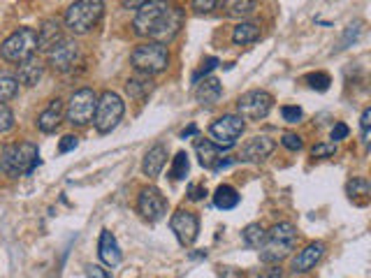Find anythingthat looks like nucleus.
Returning a JSON list of instances; mask_svg holds the SVG:
<instances>
[{"mask_svg": "<svg viewBox=\"0 0 371 278\" xmlns=\"http://www.w3.org/2000/svg\"><path fill=\"white\" fill-rule=\"evenodd\" d=\"M281 144H283L288 151H299L302 146H304L302 137H299V135H292V132H286V135L281 137Z\"/></svg>", "mask_w": 371, "mask_h": 278, "instance_id": "nucleus-35", "label": "nucleus"}, {"mask_svg": "<svg viewBox=\"0 0 371 278\" xmlns=\"http://www.w3.org/2000/svg\"><path fill=\"white\" fill-rule=\"evenodd\" d=\"M265 227L260 225V222H251V225H246L244 227V232H242V239L244 243L249 248H260L263 246V241H265Z\"/></svg>", "mask_w": 371, "mask_h": 278, "instance_id": "nucleus-27", "label": "nucleus"}, {"mask_svg": "<svg viewBox=\"0 0 371 278\" xmlns=\"http://www.w3.org/2000/svg\"><path fill=\"white\" fill-rule=\"evenodd\" d=\"M63 40L60 35V21L58 19H47L42 26L38 28V49L40 51H49L51 47H56Z\"/></svg>", "mask_w": 371, "mask_h": 278, "instance_id": "nucleus-19", "label": "nucleus"}, {"mask_svg": "<svg viewBox=\"0 0 371 278\" xmlns=\"http://www.w3.org/2000/svg\"><path fill=\"white\" fill-rule=\"evenodd\" d=\"M42 74H44V65H42V60L35 58V56H28L26 60L19 63L17 79H19V83H24V86H35V83L42 79Z\"/></svg>", "mask_w": 371, "mask_h": 278, "instance_id": "nucleus-20", "label": "nucleus"}, {"mask_svg": "<svg viewBox=\"0 0 371 278\" xmlns=\"http://www.w3.org/2000/svg\"><path fill=\"white\" fill-rule=\"evenodd\" d=\"M360 26L362 24H355V26H348V31H346V38H343V44H348V42L350 40H357V38H360Z\"/></svg>", "mask_w": 371, "mask_h": 278, "instance_id": "nucleus-44", "label": "nucleus"}, {"mask_svg": "<svg viewBox=\"0 0 371 278\" xmlns=\"http://www.w3.org/2000/svg\"><path fill=\"white\" fill-rule=\"evenodd\" d=\"M274 97L267 90H249L237 100V116H242L244 121H263V118L272 111Z\"/></svg>", "mask_w": 371, "mask_h": 278, "instance_id": "nucleus-10", "label": "nucleus"}, {"mask_svg": "<svg viewBox=\"0 0 371 278\" xmlns=\"http://www.w3.org/2000/svg\"><path fill=\"white\" fill-rule=\"evenodd\" d=\"M281 116H283L286 123H299L302 116H304V111H302L299 107H283L281 109Z\"/></svg>", "mask_w": 371, "mask_h": 278, "instance_id": "nucleus-36", "label": "nucleus"}, {"mask_svg": "<svg viewBox=\"0 0 371 278\" xmlns=\"http://www.w3.org/2000/svg\"><path fill=\"white\" fill-rule=\"evenodd\" d=\"M322 255H325V243H322V241L308 243V246L304 250H299V255L295 257L292 271H295V274H306V271L315 269V264L322 260Z\"/></svg>", "mask_w": 371, "mask_h": 278, "instance_id": "nucleus-15", "label": "nucleus"}, {"mask_svg": "<svg viewBox=\"0 0 371 278\" xmlns=\"http://www.w3.org/2000/svg\"><path fill=\"white\" fill-rule=\"evenodd\" d=\"M79 60V44L74 40H60L56 47L49 49V65L58 72H67Z\"/></svg>", "mask_w": 371, "mask_h": 278, "instance_id": "nucleus-13", "label": "nucleus"}, {"mask_svg": "<svg viewBox=\"0 0 371 278\" xmlns=\"http://www.w3.org/2000/svg\"><path fill=\"white\" fill-rule=\"evenodd\" d=\"M183 26V12L172 7L167 0H149L137 10L133 28L140 38H151L154 42L167 44L179 35Z\"/></svg>", "mask_w": 371, "mask_h": 278, "instance_id": "nucleus-1", "label": "nucleus"}, {"mask_svg": "<svg viewBox=\"0 0 371 278\" xmlns=\"http://www.w3.org/2000/svg\"><path fill=\"white\" fill-rule=\"evenodd\" d=\"M221 97H223V83L218 81L216 76H204V81H197L195 100L200 102L202 107H214Z\"/></svg>", "mask_w": 371, "mask_h": 278, "instance_id": "nucleus-17", "label": "nucleus"}, {"mask_svg": "<svg viewBox=\"0 0 371 278\" xmlns=\"http://www.w3.org/2000/svg\"><path fill=\"white\" fill-rule=\"evenodd\" d=\"M369 125H371V109L367 107L362 111V118H360V128H362V142L369 144Z\"/></svg>", "mask_w": 371, "mask_h": 278, "instance_id": "nucleus-39", "label": "nucleus"}, {"mask_svg": "<svg viewBox=\"0 0 371 278\" xmlns=\"http://www.w3.org/2000/svg\"><path fill=\"white\" fill-rule=\"evenodd\" d=\"M274 149H277V142H274L272 137L256 135L242 146V151H239V160H244V163H263L265 158L272 156Z\"/></svg>", "mask_w": 371, "mask_h": 278, "instance_id": "nucleus-14", "label": "nucleus"}, {"mask_svg": "<svg viewBox=\"0 0 371 278\" xmlns=\"http://www.w3.org/2000/svg\"><path fill=\"white\" fill-rule=\"evenodd\" d=\"M102 14H105L102 0H74L65 12V26L74 35H86L98 26Z\"/></svg>", "mask_w": 371, "mask_h": 278, "instance_id": "nucleus-4", "label": "nucleus"}, {"mask_svg": "<svg viewBox=\"0 0 371 278\" xmlns=\"http://www.w3.org/2000/svg\"><path fill=\"white\" fill-rule=\"evenodd\" d=\"M239 199H242L239 197V193L228 183L218 186L216 193H214V204H216V208H221V211H230V208H235L239 204Z\"/></svg>", "mask_w": 371, "mask_h": 278, "instance_id": "nucleus-25", "label": "nucleus"}, {"mask_svg": "<svg viewBox=\"0 0 371 278\" xmlns=\"http://www.w3.org/2000/svg\"><path fill=\"white\" fill-rule=\"evenodd\" d=\"M204 195H207V188L200 186V183H193L188 188V199H193V202H200Z\"/></svg>", "mask_w": 371, "mask_h": 278, "instance_id": "nucleus-41", "label": "nucleus"}, {"mask_svg": "<svg viewBox=\"0 0 371 278\" xmlns=\"http://www.w3.org/2000/svg\"><path fill=\"white\" fill-rule=\"evenodd\" d=\"M123 114H126V102L121 100V95L114 93V90H105V93L98 97V104H95V114H93L95 130H98L100 135L112 132L116 125L121 123Z\"/></svg>", "mask_w": 371, "mask_h": 278, "instance_id": "nucleus-5", "label": "nucleus"}, {"mask_svg": "<svg viewBox=\"0 0 371 278\" xmlns=\"http://www.w3.org/2000/svg\"><path fill=\"white\" fill-rule=\"evenodd\" d=\"M151 90H154V81H151L149 74H142V72L137 76H130L126 83V93L130 95V100H137V102H142Z\"/></svg>", "mask_w": 371, "mask_h": 278, "instance_id": "nucleus-23", "label": "nucleus"}, {"mask_svg": "<svg viewBox=\"0 0 371 278\" xmlns=\"http://www.w3.org/2000/svg\"><path fill=\"white\" fill-rule=\"evenodd\" d=\"M260 278H283V269L279 267V264H272L270 269H265Z\"/></svg>", "mask_w": 371, "mask_h": 278, "instance_id": "nucleus-43", "label": "nucleus"}, {"mask_svg": "<svg viewBox=\"0 0 371 278\" xmlns=\"http://www.w3.org/2000/svg\"><path fill=\"white\" fill-rule=\"evenodd\" d=\"M137 211L142 213L144 220L158 222L160 218H165V213H167V199H165V195L154 186L142 188L140 197H137Z\"/></svg>", "mask_w": 371, "mask_h": 278, "instance_id": "nucleus-11", "label": "nucleus"}, {"mask_svg": "<svg viewBox=\"0 0 371 278\" xmlns=\"http://www.w3.org/2000/svg\"><path fill=\"white\" fill-rule=\"evenodd\" d=\"M346 193L350 195V197H360V195H369V181L364 179V177H357V179H353V181H348Z\"/></svg>", "mask_w": 371, "mask_h": 278, "instance_id": "nucleus-30", "label": "nucleus"}, {"mask_svg": "<svg viewBox=\"0 0 371 278\" xmlns=\"http://www.w3.org/2000/svg\"><path fill=\"white\" fill-rule=\"evenodd\" d=\"M98 255H100V260L107 264V267H119L121 260H123L119 241H116V236L109 232V229H102V232H100Z\"/></svg>", "mask_w": 371, "mask_h": 278, "instance_id": "nucleus-16", "label": "nucleus"}, {"mask_svg": "<svg viewBox=\"0 0 371 278\" xmlns=\"http://www.w3.org/2000/svg\"><path fill=\"white\" fill-rule=\"evenodd\" d=\"M130 60H133L137 72L151 76V74H158V72H163V70H167L170 51L160 42H147V44H140L135 49Z\"/></svg>", "mask_w": 371, "mask_h": 278, "instance_id": "nucleus-6", "label": "nucleus"}, {"mask_svg": "<svg viewBox=\"0 0 371 278\" xmlns=\"http://www.w3.org/2000/svg\"><path fill=\"white\" fill-rule=\"evenodd\" d=\"M86 276L88 278H112V276L107 274V269L98 267V264H88V267H86Z\"/></svg>", "mask_w": 371, "mask_h": 278, "instance_id": "nucleus-42", "label": "nucleus"}, {"mask_svg": "<svg viewBox=\"0 0 371 278\" xmlns=\"http://www.w3.org/2000/svg\"><path fill=\"white\" fill-rule=\"evenodd\" d=\"M17 93H19L17 74L8 72V70H0V102L12 100V97H17Z\"/></svg>", "mask_w": 371, "mask_h": 278, "instance_id": "nucleus-26", "label": "nucleus"}, {"mask_svg": "<svg viewBox=\"0 0 371 278\" xmlns=\"http://www.w3.org/2000/svg\"><path fill=\"white\" fill-rule=\"evenodd\" d=\"M165 163H167V146H165V144H154L147 151L144 160H142V172L147 174L149 179H156L158 174L163 172Z\"/></svg>", "mask_w": 371, "mask_h": 278, "instance_id": "nucleus-18", "label": "nucleus"}, {"mask_svg": "<svg viewBox=\"0 0 371 278\" xmlns=\"http://www.w3.org/2000/svg\"><path fill=\"white\" fill-rule=\"evenodd\" d=\"M246 128L244 118L237 116V114H225L221 118H216L214 123L209 125V135H211V142L221 146L223 151H228L235 146V142L239 137H242V132Z\"/></svg>", "mask_w": 371, "mask_h": 278, "instance_id": "nucleus-8", "label": "nucleus"}, {"mask_svg": "<svg viewBox=\"0 0 371 278\" xmlns=\"http://www.w3.org/2000/svg\"><path fill=\"white\" fill-rule=\"evenodd\" d=\"M197 132V125H188L186 130H181V139H188V137H193Z\"/></svg>", "mask_w": 371, "mask_h": 278, "instance_id": "nucleus-46", "label": "nucleus"}, {"mask_svg": "<svg viewBox=\"0 0 371 278\" xmlns=\"http://www.w3.org/2000/svg\"><path fill=\"white\" fill-rule=\"evenodd\" d=\"M348 125L346 123H336L334 128H332V132H329V137H332V142L336 144V142H341V139H346L348 137Z\"/></svg>", "mask_w": 371, "mask_h": 278, "instance_id": "nucleus-40", "label": "nucleus"}, {"mask_svg": "<svg viewBox=\"0 0 371 278\" xmlns=\"http://www.w3.org/2000/svg\"><path fill=\"white\" fill-rule=\"evenodd\" d=\"M79 146V137H74V135H65L63 139L58 142V153H70L74 151Z\"/></svg>", "mask_w": 371, "mask_h": 278, "instance_id": "nucleus-37", "label": "nucleus"}, {"mask_svg": "<svg viewBox=\"0 0 371 278\" xmlns=\"http://www.w3.org/2000/svg\"><path fill=\"white\" fill-rule=\"evenodd\" d=\"M144 3H149V0H123V7H128V10H140Z\"/></svg>", "mask_w": 371, "mask_h": 278, "instance_id": "nucleus-45", "label": "nucleus"}, {"mask_svg": "<svg viewBox=\"0 0 371 278\" xmlns=\"http://www.w3.org/2000/svg\"><path fill=\"white\" fill-rule=\"evenodd\" d=\"M60 121H63V102L56 97V100H51L49 107L38 116V128L40 132H47V135H49V132H56Z\"/></svg>", "mask_w": 371, "mask_h": 278, "instance_id": "nucleus-21", "label": "nucleus"}, {"mask_svg": "<svg viewBox=\"0 0 371 278\" xmlns=\"http://www.w3.org/2000/svg\"><path fill=\"white\" fill-rule=\"evenodd\" d=\"M334 153H336V144L334 142H320V144H315L311 149L313 158H329V156H334Z\"/></svg>", "mask_w": 371, "mask_h": 278, "instance_id": "nucleus-34", "label": "nucleus"}, {"mask_svg": "<svg viewBox=\"0 0 371 278\" xmlns=\"http://www.w3.org/2000/svg\"><path fill=\"white\" fill-rule=\"evenodd\" d=\"M38 49V33L33 28H19L0 44V56L8 63H22Z\"/></svg>", "mask_w": 371, "mask_h": 278, "instance_id": "nucleus-7", "label": "nucleus"}, {"mask_svg": "<svg viewBox=\"0 0 371 278\" xmlns=\"http://www.w3.org/2000/svg\"><path fill=\"white\" fill-rule=\"evenodd\" d=\"M15 128V114L5 102H0V132H10Z\"/></svg>", "mask_w": 371, "mask_h": 278, "instance_id": "nucleus-32", "label": "nucleus"}, {"mask_svg": "<svg viewBox=\"0 0 371 278\" xmlns=\"http://www.w3.org/2000/svg\"><path fill=\"white\" fill-rule=\"evenodd\" d=\"M221 146L214 144L211 139H197L195 142V153L197 158H200V165L207 167V170H214L218 158H221Z\"/></svg>", "mask_w": 371, "mask_h": 278, "instance_id": "nucleus-22", "label": "nucleus"}, {"mask_svg": "<svg viewBox=\"0 0 371 278\" xmlns=\"http://www.w3.org/2000/svg\"><path fill=\"white\" fill-rule=\"evenodd\" d=\"M40 165L38 146L33 142H19L5 146L0 153V172L8 177H22V174H33Z\"/></svg>", "mask_w": 371, "mask_h": 278, "instance_id": "nucleus-3", "label": "nucleus"}, {"mask_svg": "<svg viewBox=\"0 0 371 278\" xmlns=\"http://www.w3.org/2000/svg\"><path fill=\"white\" fill-rule=\"evenodd\" d=\"M225 7H228L230 17H249V14L256 12L258 0H228Z\"/></svg>", "mask_w": 371, "mask_h": 278, "instance_id": "nucleus-29", "label": "nucleus"}, {"mask_svg": "<svg viewBox=\"0 0 371 278\" xmlns=\"http://www.w3.org/2000/svg\"><path fill=\"white\" fill-rule=\"evenodd\" d=\"M218 65V58L216 56H207V58L202 60V67L197 70V72L193 74V83H197V81H202V76H207L211 70H214Z\"/></svg>", "mask_w": 371, "mask_h": 278, "instance_id": "nucleus-33", "label": "nucleus"}, {"mask_svg": "<svg viewBox=\"0 0 371 278\" xmlns=\"http://www.w3.org/2000/svg\"><path fill=\"white\" fill-rule=\"evenodd\" d=\"M95 104H98V95L93 88H81L77 93H72L70 102H67L65 118L72 125H88L93 121Z\"/></svg>", "mask_w": 371, "mask_h": 278, "instance_id": "nucleus-9", "label": "nucleus"}, {"mask_svg": "<svg viewBox=\"0 0 371 278\" xmlns=\"http://www.w3.org/2000/svg\"><path fill=\"white\" fill-rule=\"evenodd\" d=\"M188 170H190V160H188V153L186 151H179L174 160H172V170H170V177L174 181H183L188 177Z\"/></svg>", "mask_w": 371, "mask_h": 278, "instance_id": "nucleus-28", "label": "nucleus"}, {"mask_svg": "<svg viewBox=\"0 0 371 278\" xmlns=\"http://www.w3.org/2000/svg\"><path fill=\"white\" fill-rule=\"evenodd\" d=\"M218 3H221V0H193V10L197 14H209Z\"/></svg>", "mask_w": 371, "mask_h": 278, "instance_id": "nucleus-38", "label": "nucleus"}, {"mask_svg": "<svg viewBox=\"0 0 371 278\" xmlns=\"http://www.w3.org/2000/svg\"><path fill=\"white\" fill-rule=\"evenodd\" d=\"M295 243H297V227L292 222H277L265 234V241L260 246V260L267 264H279L292 253Z\"/></svg>", "mask_w": 371, "mask_h": 278, "instance_id": "nucleus-2", "label": "nucleus"}, {"mask_svg": "<svg viewBox=\"0 0 371 278\" xmlns=\"http://www.w3.org/2000/svg\"><path fill=\"white\" fill-rule=\"evenodd\" d=\"M258 40H260L258 24H246V21H242V24L235 26V31H232V42H235L237 47L253 44V42H258Z\"/></svg>", "mask_w": 371, "mask_h": 278, "instance_id": "nucleus-24", "label": "nucleus"}, {"mask_svg": "<svg viewBox=\"0 0 371 278\" xmlns=\"http://www.w3.org/2000/svg\"><path fill=\"white\" fill-rule=\"evenodd\" d=\"M306 83L315 90H327L332 81H329L327 72H311V74H306Z\"/></svg>", "mask_w": 371, "mask_h": 278, "instance_id": "nucleus-31", "label": "nucleus"}, {"mask_svg": "<svg viewBox=\"0 0 371 278\" xmlns=\"http://www.w3.org/2000/svg\"><path fill=\"white\" fill-rule=\"evenodd\" d=\"M170 227L181 246H193L197 234H200V220H197L195 213L186 211V208H179V211L172 215Z\"/></svg>", "mask_w": 371, "mask_h": 278, "instance_id": "nucleus-12", "label": "nucleus"}]
</instances>
